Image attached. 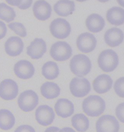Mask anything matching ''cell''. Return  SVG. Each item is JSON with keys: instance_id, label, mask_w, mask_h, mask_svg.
Segmentation results:
<instances>
[{"instance_id": "6", "label": "cell", "mask_w": 124, "mask_h": 132, "mask_svg": "<svg viewBox=\"0 0 124 132\" xmlns=\"http://www.w3.org/2000/svg\"><path fill=\"white\" fill-rule=\"evenodd\" d=\"M50 30L54 37L59 39H64L70 35L71 27L69 23L65 19L58 18L51 22Z\"/></svg>"}, {"instance_id": "21", "label": "cell", "mask_w": 124, "mask_h": 132, "mask_svg": "<svg viewBox=\"0 0 124 132\" xmlns=\"http://www.w3.org/2000/svg\"><path fill=\"white\" fill-rule=\"evenodd\" d=\"M109 22L115 26H120L124 23V10L120 7L114 6L109 9L106 14Z\"/></svg>"}, {"instance_id": "13", "label": "cell", "mask_w": 124, "mask_h": 132, "mask_svg": "<svg viewBox=\"0 0 124 132\" xmlns=\"http://www.w3.org/2000/svg\"><path fill=\"white\" fill-rule=\"evenodd\" d=\"M24 43L18 36H11L4 44V50L6 53L11 57H16L23 51Z\"/></svg>"}, {"instance_id": "2", "label": "cell", "mask_w": 124, "mask_h": 132, "mask_svg": "<svg viewBox=\"0 0 124 132\" xmlns=\"http://www.w3.org/2000/svg\"><path fill=\"white\" fill-rule=\"evenodd\" d=\"M70 68L75 75L79 77H82L90 73L92 68V63L87 56L79 54L75 55L71 59Z\"/></svg>"}, {"instance_id": "32", "label": "cell", "mask_w": 124, "mask_h": 132, "mask_svg": "<svg viewBox=\"0 0 124 132\" xmlns=\"http://www.w3.org/2000/svg\"><path fill=\"white\" fill-rule=\"evenodd\" d=\"M33 0H22L21 4L18 6V8L21 10H26L31 7Z\"/></svg>"}, {"instance_id": "27", "label": "cell", "mask_w": 124, "mask_h": 132, "mask_svg": "<svg viewBox=\"0 0 124 132\" xmlns=\"http://www.w3.org/2000/svg\"><path fill=\"white\" fill-rule=\"evenodd\" d=\"M9 28L14 31L16 35L21 37H25L27 35V31L23 24L20 22H12L8 24Z\"/></svg>"}, {"instance_id": "28", "label": "cell", "mask_w": 124, "mask_h": 132, "mask_svg": "<svg viewBox=\"0 0 124 132\" xmlns=\"http://www.w3.org/2000/svg\"><path fill=\"white\" fill-rule=\"evenodd\" d=\"M124 77H121L116 80L114 85L115 93L121 98H124Z\"/></svg>"}, {"instance_id": "16", "label": "cell", "mask_w": 124, "mask_h": 132, "mask_svg": "<svg viewBox=\"0 0 124 132\" xmlns=\"http://www.w3.org/2000/svg\"><path fill=\"white\" fill-rule=\"evenodd\" d=\"M113 80L106 74H102L95 79L93 82V89L99 94H103L109 92L112 88Z\"/></svg>"}, {"instance_id": "5", "label": "cell", "mask_w": 124, "mask_h": 132, "mask_svg": "<svg viewBox=\"0 0 124 132\" xmlns=\"http://www.w3.org/2000/svg\"><path fill=\"white\" fill-rule=\"evenodd\" d=\"M50 56L55 61L64 62L68 60L72 54L71 46L65 41H58L54 43L50 48Z\"/></svg>"}, {"instance_id": "23", "label": "cell", "mask_w": 124, "mask_h": 132, "mask_svg": "<svg viewBox=\"0 0 124 132\" xmlns=\"http://www.w3.org/2000/svg\"><path fill=\"white\" fill-rule=\"evenodd\" d=\"M15 122V118L10 111L6 109L0 110V129L9 130L14 127Z\"/></svg>"}, {"instance_id": "17", "label": "cell", "mask_w": 124, "mask_h": 132, "mask_svg": "<svg viewBox=\"0 0 124 132\" xmlns=\"http://www.w3.org/2000/svg\"><path fill=\"white\" fill-rule=\"evenodd\" d=\"M54 109L57 115L62 118H68L74 112L73 104L66 98L58 99L55 104Z\"/></svg>"}, {"instance_id": "1", "label": "cell", "mask_w": 124, "mask_h": 132, "mask_svg": "<svg viewBox=\"0 0 124 132\" xmlns=\"http://www.w3.org/2000/svg\"><path fill=\"white\" fill-rule=\"evenodd\" d=\"M82 108L83 112L87 116L97 117L104 112L106 103L100 96L92 95L86 98L83 100Z\"/></svg>"}, {"instance_id": "14", "label": "cell", "mask_w": 124, "mask_h": 132, "mask_svg": "<svg viewBox=\"0 0 124 132\" xmlns=\"http://www.w3.org/2000/svg\"><path fill=\"white\" fill-rule=\"evenodd\" d=\"M47 51L46 42L42 38H35L27 47V55L32 59L41 58Z\"/></svg>"}, {"instance_id": "3", "label": "cell", "mask_w": 124, "mask_h": 132, "mask_svg": "<svg viewBox=\"0 0 124 132\" xmlns=\"http://www.w3.org/2000/svg\"><path fill=\"white\" fill-rule=\"evenodd\" d=\"M98 64L101 70L106 73L115 70L119 64V58L112 50H107L101 52L98 58Z\"/></svg>"}, {"instance_id": "8", "label": "cell", "mask_w": 124, "mask_h": 132, "mask_svg": "<svg viewBox=\"0 0 124 132\" xmlns=\"http://www.w3.org/2000/svg\"><path fill=\"white\" fill-rule=\"evenodd\" d=\"M19 93L17 83L11 79H4L0 83V97L6 101L15 99Z\"/></svg>"}, {"instance_id": "30", "label": "cell", "mask_w": 124, "mask_h": 132, "mask_svg": "<svg viewBox=\"0 0 124 132\" xmlns=\"http://www.w3.org/2000/svg\"><path fill=\"white\" fill-rule=\"evenodd\" d=\"M33 127L28 125H22L17 128L15 132H35Z\"/></svg>"}, {"instance_id": "29", "label": "cell", "mask_w": 124, "mask_h": 132, "mask_svg": "<svg viewBox=\"0 0 124 132\" xmlns=\"http://www.w3.org/2000/svg\"><path fill=\"white\" fill-rule=\"evenodd\" d=\"M124 103H122L116 107V117L122 123H124Z\"/></svg>"}, {"instance_id": "7", "label": "cell", "mask_w": 124, "mask_h": 132, "mask_svg": "<svg viewBox=\"0 0 124 132\" xmlns=\"http://www.w3.org/2000/svg\"><path fill=\"white\" fill-rule=\"evenodd\" d=\"M71 93L75 97H85L90 93L91 89V84L88 80L84 78L76 77L72 79L69 85Z\"/></svg>"}, {"instance_id": "12", "label": "cell", "mask_w": 124, "mask_h": 132, "mask_svg": "<svg viewBox=\"0 0 124 132\" xmlns=\"http://www.w3.org/2000/svg\"><path fill=\"white\" fill-rule=\"evenodd\" d=\"M16 76L20 79H27L33 77L35 68L33 64L27 60H20L17 62L14 67Z\"/></svg>"}, {"instance_id": "24", "label": "cell", "mask_w": 124, "mask_h": 132, "mask_svg": "<svg viewBox=\"0 0 124 132\" xmlns=\"http://www.w3.org/2000/svg\"><path fill=\"white\" fill-rule=\"evenodd\" d=\"M71 123L74 128L78 132H85L89 127V120L82 113L76 114L72 117Z\"/></svg>"}, {"instance_id": "11", "label": "cell", "mask_w": 124, "mask_h": 132, "mask_svg": "<svg viewBox=\"0 0 124 132\" xmlns=\"http://www.w3.org/2000/svg\"><path fill=\"white\" fill-rule=\"evenodd\" d=\"M35 119L39 124L47 126L52 124L55 119L53 109L48 105H41L35 111Z\"/></svg>"}, {"instance_id": "38", "label": "cell", "mask_w": 124, "mask_h": 132, "mask_svg": "<svg viewBox=\"0 0 124 132\" xmlns=\"http://www.w3.org/2000/svg\"><path fill=\"white\" fill-rule=\"evenodd\" d=\"M76 1H77L78 2H83L87 0H76Z\"/></svg>"}, {"instance_id": "19", "label": "cell", "mask_w": 124, "mask_h": 132, "mask_svg": "<svg viewBox=\"0 0 124 132\" xmlns=\"http://www.w3.org/2000/svg\"><path fill=\"white\" fill-rule=\"evenodd\" d=\"M85 23L88 31L94 33L101 31L105 25L104 19L100 15L96 13L89 15L86 19Z\"/></svg>"}, {"instance_id": "31", "label": "cell", "mask_w": 124, "mask_h": 132, "mask_svg": "<svg viewBox=\"0 0 124 132\" xmlns=\"http://www.w3.org/2000/svg\"><path fill=\"white\" fill-rule=\"evenodd\" d=\"M7 29L6 25L3 21L0 20V40L3 39L6 35Z\"/></svg>"}, {"instance_id": "35", "label": "cell", "mask_w": 124, "mask_h": 132, "mask_svg": "<svg viewBox=\"0 0 124 132\" xmlns=\"http://www.w3.org/2000/svg\"><path fill=\"white\" fill-rule=\"evenodd\" d=\"M61 131H72V132H75V131L72 129V128H64L63 129L61 130Z\"/></svg>"}, {"instance_id": "4", "label": "cell", "mask_w": 124, "mask_h": 132, "mask_svg": "<svg viewBox=\"0 0 124 132\" xmlns=\"http://www.w3.org/2000/svg\"><path fill=\"white\" fill-rule=\"evenodd\" d=\"M39 98L37 93L31 89L26 90L20 93L18 99L20 109L25 112H31L38 104Z\"/></svg>"}, {"instance_id": "20", "label": "cell", "mask_w": 124, "mask_h": 132, "mask_svg": "<svg viewBox=\"0 0 124 132\" xmlns=\"http://www.w3.org/2000/svg\"><path fill=\"white\" fill-rule=\"evenodd\" d=\"M54 12L58 16H67L72 14L75 10V3L70 0H59L54 4Z\"/></svg>"}, {"instance_id": "34", "label": "cell", "mask_w": 124, "mask_h": 132, "mask_svg": "<svg viewBox=\"0 0 124 132\" xmlns=\"http://www.w3.org/2000/svg\"><path fill=\"white\" fill-rule=\"evenodd\" d=\"M60 131H61V129L56 127H50L47 129L45 130V131H55V132H58Z\"/></svg>"}, {"instance_id": "18", "label": "cell", "mask_w": 124, "mask_h": 132, "mask_svg": "<svg viewBox=\"0 0 124 132\" xmlns=\"http://www.w3.org/2000/svg\"><path fill=\"white\" fill-rule=\"evenodd\" d=\"M104 40L109 46L112 47H117L123 41L124 33L119 28H112L105 32Z\"/></svg>"}, {"instance_id": "33", "label": "cell", "mask_w": 124, "mask_h": 132, "mask_svg": "<svg viewBox=\"0 0 124 132\" xmlns=\"http://www.w3.org/2000/svg\"><path fill=\"white\" fill-rule=\"evenodd\" d=\"M8 4L14 6H19L21 4L22 0H5Z\"/></svg>"}, {"instance_id": "25", "label": "cell", "mask_w": 124, "mask_h": 132, "mask_svg": "<svg viewBox=\"0 0 124 132\" xmlns=\"http://www.w3.org/2000/svg\"><path fill=\"white\" fill-rule=\"evenodd\" d=\"M43 76L49 80H53L58 77L59 69L57 64L52 61L46 62L42 67Z\"/></svg>"}, {"instance_id": "36", "label": "cell", "mask_w": 124, "mask_h": 132, "mask_svg": "<svg viewBox=\"0 0 124 132\" xmlns=\"http://www.w3.org/2000/svg\"><path fill=\"white\" fill-rule=\"evenodd\" d=\"M118 3L121 6H124V0H117Z\"/></svg>"}, {"instance_id": "26", "label": "cell", "mask_w": 124, "mask_h": 132, "mask_svg": "<svg viewBox=\"0 0 124 132\" xmlns=\"http://www.w3.org/2000/svg\"><path fill=\"white\" fill-rule=\"evenodd\" d=\"M16 16L14 8L4 3H0V19L9 23L13 21Z\"/></svg>"}, {"instance_id": "22", "label": "cell", "mask_w": 124, "mask_h": 132, "mask_svg": "<svg viewBox=\"0 0 124 132\" xmlns=\"http://www.w3.org/2000/svg\"><path fill=\"white\" fill-rule=\"evenodd\" d=\"M40 91L43 97L47 99H52L59 96L61 89L56 83L53 82L47 81L41 86Z\"/></svg>"}, {"instance_id": "15", "label": "cell", "mask_w": 124, "mask_h": 132, "mask_svg": "<svg viewBox=\"0 0 124 132\" xmlns=\"http://www.w3.org/2000/svg\"><path fill=\"white\" fill-rule=\"evenodd\" d=\"M33 10L35 17L41 21L48 20L51 16L52 9L50 4L45 0H38L34 4Z\"/></svg>"}, {"instance_id": "37", "label": "cell", "mask_w": 124, "mask_h": 132, "mask_svg": "<svg viewBox=\"0 0 124 132\" xmlns=\"http://www.w3.org/2000/svg\"><path fill=\"white\" fill-rule=\"evenodd\" d=\"M97 1L100 2L101 3H106V2H108L109 1H110V0H97Z\"/></svg>"}, {"instance_id": "10", "label": "cell", "mask_w": 124, "mask_h": 132, "mask_svg": "<svg viewBox=\"0 0 124 132\" xmlns=\"http://www.w3.org/2000/svg\"><path fill=\"white\" fill-rule=\"evenodd\" d=\"M97 40L94 35L89 32H84L79 36L76 41L79 51L84 53L92 52L97 46Z\"/></svg>"}, {"instance_id": "9", "label": "cell", "mask_w": 124, "mask_h": 132, "mask_svg": "<svg viewBox=\"0 0 124 132\" xmlns=\"http://www.w3.org/2000/svg\"><path fill=\"white\" fill-rule=\"evenodd\" d=\"M120 125L115 117L105 115L100 117L96 122L97 132H114L119 131Z\"/></svg>"}]
</instances>
